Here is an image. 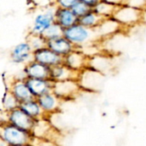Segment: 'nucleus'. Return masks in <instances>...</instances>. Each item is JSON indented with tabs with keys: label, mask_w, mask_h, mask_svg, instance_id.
<instances>
[{
	"label": "nucleus",
	"mask_w": 146,
	"mask_h": 146,
	"mask_svg": "<svg viewBox=\"0 0 146 146\" xmlns=\"http://www.w3.org/2000/svg\"><path fill=\"white\" fill-rule=\"evenodd\" d=\"M63 36L79 49L99 43L102 40L96 29L88 28L80 23L64 29Z\"/></svg>",
	"instance_id": "obj_1"
},
{
	"label": "nucleus",
	"mask_w": 146,
	"mask_h": 146,
	"mask_svg": "<svg viewBox=\"0 0 146 146\" xmlns=\"http://www.w3.org/2000/svg\"><path fill=\"white\" fill-rule=\"evenodd\" d=\"M1 140L9 146L19 145H31L33 136L30 131L19 128L9 122L1 123Z\"/></svg>",
	"instance_id": "obj_2"
},
{
	"label": "nucleus",
	"mask_w": 146,
	"mask_h": 146,
	"mask_svg": "<svg viewBox=\"0 0 146 146\" xmlns=\"http://www.w3.org/2000/svg\"><path fill=\"white\" fill-rule=\"evenodd\" d=\"M145 11L127 4L118 6L113 17L124 27L127 28L139 25L144 20Z\"/></svg>",
	"instance_id": "obj_3"
},
{
	"label": "nucleus",
	"mask_w": 146,
	"mask_h": 146,
	"mask_svg": "<svg viewBox=\"0 0 146 146\" xmlns=\"http://www.w3.org/2000/svg\"><path fill=\"white\" fill-rule=\"evenodd\" d=\"M56 7L53 4L43 11L38 13L33 21V24L30 28V33L43 35L44 33L56 22L55 13Z\"/></svg>",
	"instance_id": "obj_4"
},
{
	"label": "nucleus",
	"mask_w": 146,
	"mask_h": 146,
	"mask_svg": "<svg viewBox=\"0 0 146 146\" xmlns=\"http://www.w3.org/2000/svg\"><path fill=\"white\" fill-rule=\"evenodd\" d=\"M81 89L78 80H69L54 82L52 92L62 100H65L76 97Z\"/></svg>",
	"instance_id": "obj_5"
},
{
	"label": "nucleus",
	"mask_w": 146,
	"mask_h": 146,
	"mask_svg": "<svg viewBox=\"0 0 146 146\" xmlns=\"http://www.w3.org/2000/svg\"><path fill=\"white\" fill-rule=\"evenodd\" d=\"M6 122L30 132L32 131L36 121L20 108L15 109L9 112H6Z\"/></svg>",
	"instance_id": "obj_6"
},
{
	"label": "nucleus",
	"mask_w": 146,
	"mask_h": 146,
	"mask_svg": "<svg viewBox=\"0 0 146 146\" xmlns=\"http://www.w3.org/2000/svg\"><path fill=\"white\" fill-rule=\"evenodd\" d=\"M10 59L15 64H27L33 60V50L26 40L17 44L10 52Z\"/></svg>",
	"instance_id": "obj_7"
},
{
	"label": "nucleus",
	"mask_w": 146,
	"mask_h": 146,
	"mask_svg": "<svg viewBox=\"0 0 146 146\" xmlns=\"http://www.w3.org/2000/svg\"><path fill=\"white\" fill-rule=\"evenodd\" d=\"M89 58L80 49L76 48L63 57V64L72 70L80 73L88 67Z\"/></svg>",
	"instance_id": "obj_8"
},
{
	"label": "nucleus",
	"mask_w": 146,
	"mask_h": 146,
	"mask_svg": "<svg viewBox=\"0 0 146 146\" xmlns=\"http://www.w3.org/2000/svg\"><path fill=\"white\" fill-rule=\"evenodd\" d=\"M33 60L50 68H53L63 63V57L54 52L47 46L34 50Z\"/></svg>",
	"instance_id": "obj_9"
},
{
	"label": "nucleus",
	"mask_w": 146,
	"mask_h": 146,
	"mask_svg": "<svg viewBox=\"0 0 146 146\" xmlns=\"http://www.w3.org/2000/svg\"><path fill=\"white\" fill-rule=\"evenodd\" d=\"M23 74L28 79H50V68L33 60L24 65Z\"/></svg>",
	"instance_id": "obj_10"
},
{
	"label": "nucleus",
	"mask_w": 146,
	"mask_h": 146,
	"mask_svg": "<svg viewBox=\"0 0 146 146\" xmlns=\"http://www.w3.org/2000/svg\"><path fill=\"white\" fill-rule=\"evenodd\" d=\"M26 83L34 98H38L48 92H52L54 82L50 79H28L25 78Z\"/></svg>",
	"instance_id": "obj_11"
},
{
	"label": "nucleus",
	"mask_w": 146,
	"mask_h": 146,
	"mask_svg": "<svg viewBox=\"0 0 146 146\" xmlns=\"http://www.w3.org/2000/svg\"><path fill=\"white\" fill-rule=\"evenodd\" d=\"M8 89L20 104L34 98L26 83L24 77L14 80L8 86Z\"/></svg>",
	"instance_id": "obj_12"
},
{
	"label": "nucleus",
	"mask_w": 146,
	"mask_h": 146,
	"mask_svg": "<svg viewBox=\"0 0 146 146\" xmlns=\"http://www.w3.org/2000/svg\"><path fill=\"white\" fill-rule=\"evenodd\" d=\"M55 128L48 121V117L37 120L31 131L33 138L46 139L55 141Z\"/></svg>",
	"instance_id": "obj_13"
},
{
	"label": "nucleus",
	"mask_w": 146,
	"mask_h": 146,
	"mask_svg": "<svg viewBox=\"0 0 146 146\" xmlns=\"http://www.w3.org/2000/svg\"><path fill=\"white\" fill-rule=\"evenodd\" d=\"M46 116L57 112L62 105V100L58 98L53 92H48L36 98Z\"/></svg>",
	"instance_id": "obj_14"
},
{
	"label": "nucleus",
	"mask_w": 146,
	"mask_h": 146,
	"mask_svg": "<svg viewBox=\"0 0 146 146\" xmlns=\"http://www.w3.org/2000/svg\"><path fill=\"white\" fill-rule=\"evenodd\" d=\"M123 29L124 27L114 17L104 18L100 25L96 28L97 33L101 39L110 38Z\"/></svg>",
	"instance_id": "obj_15"
},
{
	"label": "nucleus",
	"mask_w": 146,
	"mask_h": 146,
	"mask_svg": "<svg viewBox=\"0 0 146 146\" xmlns=\"http://www.w3.org/2000/svg\"><path fill=\"white\" fill-rule=\"evenodd\" d=\"M79 76L80 73L72 70L63 63L50 68V80H51L53 82H59L69 80H78Z\"/></svg>",
	"instance_id": "obj_16"
},
{
	"label": "nucleus",
	"mask_w": 146,
	"mask_h": 146,
	"mask_svg": "<svg viewBox=\"0 0 146 146\" xmlns=\"http://www.w3.org/2000/svg\"><path fill=\"white\" fill-rule=\"evenodd\" d=\"M46 46L62 57L66 56L67 55H68L70 52H72L74 50L76 49V47L70 41H68L64 36L54 39L47 40Z\"/></svg>",
	"instance_id": "obj_17"
},
{
	"label": "nucleus",
	"mask_w": 146,
	"mask_h": 146,
	"mask_svg": "<svg viewBox=\"0 0 146 146\" xmlns=\"http://www.w3.org/2000/svg\"><path fill=\"white\" fill-rule=\"evenodd\" d=\"M56 22L63 29L68 28L79 23V18L74 15L71 9L56 8L55 13Z\"/></svg>",
	"instance_id": "obj_18"
},
{
	"label": "nucleus",
	"mask_w": 146,
	"mask_h": 146,
	"mask_svg": "<svg viewBox=\"0 0 146 146\" xmlns=\"http://www.w3.org/2000/svg\"><path fill=\"white\" fill-rule=\"evenodd\" d=\"M19 108L22 110L27 115H28L31 118L37 121L42 119L44 117H48L44 113L42 108L40 107L38 100L36 98H32L26 102L21 103Z\"/></svg>",
	"instance_id": "obj_19"
},
{
	"label": "nucleus",
	"mask_w": 146,
	"mask_h": 146,
	"mask_svg": "<svg viewBox=\"0 0 146 146\" xmlns=\"http://www.w3.org/2000/svg\"><path fill=\"white\" fill-rule=\"evenodd\" d=\"M117 8L118 6L112 4L105 0H100L98 4L92 9V10L103 18H110L113 17Z\"/></svg>",
	"instance_id": "obj_20"
},
{
	"label": "nucleus",
	"mask_w": 146,
	"mask_h": 146,
	"mask_svg": "<svg viewBox=\"0 0 146 146\" xmlns=\"http://www.w3.org/2000/svg\"><path fill=\"white\" fill-rule=\"evenodd\" d=\"M104 19V18L100 16L92 9L90 12H88L82 17L79 18V23L88 28L96 29L100 25V23L103 21Z\"/></svg>",
	"instance_id": "obj_21"
},
{
	"label": "nucleus",
	"mask_w": 146,
	"mask_h": 146,
	"mask_svg": "<svg viewBox=\"0 0 146 146\" xmlns=\"http://www.w3.org/2000/svg\"><path fill=\"white\" fill-rule=\"evenodd\" d=\"M19 106H20V103L10 93V92L7 88V91L4 92L3 98V110L5 112H9L15 109L19 108Z\"/></svg>",
	"instance_id": "obj_22"
},
{
	"label": "nucleus",
	"mask_w": 146,
	"mask_h": 146,
	"mask_svg": "<svg viewBox=\"0 0 146 146\" xmlns=\"http://www.w3.org/2000/svg\"><path fill=\"white\" fill-rule=\"evenodd\" d=\"M27 41L30 44L31 47L33 48V51L38 49H41L47 44V40L44 38L43 35L38 34H33V33H28Z\"/></svg>",
	"instance_id": "obj_23"
},
{
	"label": "nucleus",
	"mask_w": 146,
	"mask_h": 146,
	"mask_svg": "<svg viewBox=\"0 0 146 146\" xmlns=\"http://www.w3.org/2000/svg\"><path fill=\"white\" fill-rule=\"evenodd\" d=\"M63 32L64 29L56 22H55L44 33L43 36L46 40H50L63 36Z\"/></svg>",
	"instance_id": "obj_24"
},
{
	"label": "nucleus",
	"mask_w": 146,
	"mask_h": 146,
	"mask_svg": "<svg viewBox=\"0 0 146 146\" xmlns=\"http://www.w3.org/2000/svg\"><path fill=\"white\" fill-rule=\"evenodd\" d=\"M73 10V12L74 13V15L80 18L83 15H85L86 14H87L88 12H90L92 9L90 8L88 5H86V3H84L81 1H78L71 9Z\"/></svg>",
	"instance_id": "obj_25"
},
{
	"label": "nucleus",
	"mask_w": 146,
	"mask_h": 146,
	"mask_svg": "<svg viewBox=\"0 0 146 146\" xmlns=\"http://www.w3.org/2000/svg\"><path fill=\"white\" fill-rule=\"evenodd\" d=\"M79 0H54L53 5L56 8H63V9H72V7L78 2Z\"/></svg>",
	"instance_id": "obj_26"
},
{
	"label": "nucleus",
	"mask_w": 146,
	"mask_h": 146,
	"mask_svg": "<svg viewBox=\"0 0 146 146\" xmlns=\"http://www.w3.org/2000/svg\"><path fill=\"white\" fill-rule=\"evenodd\" d=\"M32 146H58L56 143V141L51 139H36L33 138L32 143Z\"/></svg>",
	"instance_id": "obj_27"
},
{
	"label": "nucleus",
	"mask_w": 146,
	"mask_h": 146,
	"mask_svg": "<svg viewBox=\"0 0 146 146\" xmlns=\"http://www.w3.org/2000/svg\"><path fill=\"white\" fill-rule=\"evenodd\" d=\"M125 4L142 9L144 11H145L146 9V0H127Z\"/></svg>",
	"instance_id": "obj_28"
},
{
	"label": "nucleus",
	"mask_w": 146,
	"mask_h": 146,
	"mask_svg": "<svg viewBox=\"0 0 146 146\" xmlns=\"http://www.w3.org/2000/svg\"><path fill=\"white\" fill-rule=\"evenodd\" d=\"M80 1H81V2H83L84 3H86V4L88 5L90 8L93 9V8L98 4V3L100 0H80Z\"/></svg>",
	"instance_id": "obj_29"
},
{
	"label": "nucleus",
	"mask_w": 146,
	"mask_h": 146,
	"mask_svg": "<svg viewBox=\"0 0 146 146\" xmlns=\"http://www.w3.org/2000/svg\"><path fill=\"white\" fill-rule=\"evenodd\" d=\"M112 4H115L116 6H121V5H123L126 3V1L127 0H105Z\"/></svg>",
	"instance_id": "obj_30"
},
{
	"label": "nucleus",
	"mask_w": 146,
	"mask_h": 146,
	"mask_svg": "<svg viewBox=\"0 0 146 146\" xmlns=\"http://www.w3.org/2000/svg\"><path fill=\"white\" fill-rule=\"evenodd\" d=\"M11 146H32L31 145H11Z\"/></svg>",
	"instance_id": "obj_31"
}]
</instances>
